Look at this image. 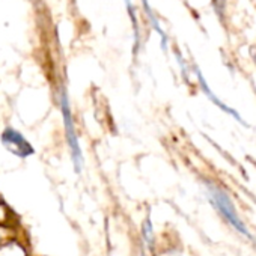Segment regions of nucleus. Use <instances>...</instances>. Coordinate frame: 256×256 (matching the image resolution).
<instances>
[{
	"mask_svg": "<svg viewBox=\"0 0 256 256\" xmlns=\"http://www.w3.org/2000/svg\"><path fill=\"white\" fill-rule=\"evenodd\" d=\"M208 188H210V194H208L210 196V200L220 211V214L228 220V223H230L242 235L250 236L248 232H247V229H246V226H244V223L240 220V217H238V214L235 211V206H234L232 200L229 199V196L223 190H220V188H217L214 186H210Z\"/></svg>",
	"mask_w": 256,
	"mask_h": 256,
	"instance_id": "1",
	"label": "nucleus"
},
{
	"mask_svg": "<svg viewBox=\"0 0 256 256\" xmlns=\"http://www.w3.org/2000/svg\"><path fill=\"white\" fill-rule=\"evenodd\" d=\"M60 108H62V119H64V125H65V132H66V139H68V144H70V148H71L72 162H74V166H76L77 172H80L82 163H83L82 150H80V145H78V139H77L76 128H74V119H72L70 102H68V98H66L65 92L60 94Z\"/></svg>",
	"mask_w": 256,
	"mask_h": 256,
	"instance_id": "2",
	"label": "nucleus"
},
{
	"mask_svg": "<svg viewBox=\"0 0 256 256\" xmlns=\"http://www.w3.org/2000/svg\"><path fill=\"white\" fill-rule=\"evenodd\" d=\"M2 144L5 145V148L8 151H11L12 154L26 158L28 156L34 154V150L30 146V144L17 132L14 128H6V130L2 133Z\"/></svg>",
	"mask_w": 256,
	"mask_h": 256,
	"instance_id": "3",
	"label": "nucleus"
},
{
	"mask_svg": "<svg viewBox=\"0 0 256 256\" xmlns=\"http://www.w3.org/2000/svg\"><path fill=\"white\" fill-rule=\"evenodd\" d=\"M196 74H198V78H199V83H200V88H202V90H204V92H205V94L210 96V100H211V101H214V102H216V104H217V106H218V107L223 110V112L229 113V114H230L232 118H235L238 122H241L242 125H246V122L242 120V118H241V116H240V114H238V113L234 110V108H230V107H228L226 104H223V102H222V101H220V100H218V98H217V96H216V95L211 92V90H210V88H208V84H206V82H205V78H204L202 72H200L198 68H196Z\"/></svg>",
	"mask_w": 256,
	"mask_h": 256,
	"instance_id": "4",
	"label": "nucleus"
},
{
	"mask_svg": "<svg viewBox=\"0 0 256 256\" xmlns=\"http://www.w3.org/2000/svg\"><path fill=\"white\" fill-rule=\"evenodd\" d=\"M0 256H26V248L17 241L0 244Z\"/></svg>",
	"mask_w": 256,
	"mask_h": 256,
	"instance_id": "5",
	"label": "nucleus"
},
{
	"mask_svg": "<svg viewBox=\"0 0 256 256\" xmlns=\"http://www.w3.org/2000/svg\"><path fill=\"white\" fill-rule=\"evenodd\" d=\"M142 4H144L145 12L148 14V17H150V20H151V23H152L154 29H156V30H157V34L162 36V46H163V48H166V46H168V36H166V34L162 30V28H160V24H158V22H157V18H156L154 12L151 11V8H150V4H148V0H142Z\"/></svg>",
	"mask_w": 256,
	"mask_h": 256,
	"instance_id": "6",
	"label": "nucleus"
},
{
	"mask_svg": "<svg viewBox=\"0 0 256 256\" xmlns=\"http://www.w3.org/2000/svg\"><path fill=\"white\" fill-rule=\"evenodd\" d=\"M125 4L128 6V12H130V17H132V22H133V26H134V34H136V44L139 42V32H138V22H136V14L133 11V5H132V0H125Z\"/></svg>",
	"mask_w": 256,
	"mask_h": 256,
	"instance_id": "7",
	"label": "nucleus"
},
{
	"mask_svg": "<svg viewBox=\"0 0 256 256\" xmlns=\"http://www.w3.org/2000/svg\"><path fill=\"white\" fill-rule=\"evenodd\" d=\"M144 235H145V240L148 241V244H152V229H151L150 222H145V224H144Z\"/></svg>",
	"mask_w": 256,
	"mask_h": 256,
	"instance_id": "8",
	"label": "nucleus"
},
{
	"mask_svg": "<svg viewBox=\"0 0 256 256\" xmlns=\"http://www.w3.org/2000/svg\"><path fill=\"white\" fill-rule=\"evenodd\" d=\"M252 59L256 64V48H252Z\"/></svg>",
	"mask_w": 256,
	"mask_h": 256,
	"instance_id": "9",
	"label": "nucleus"
},
{
	"mask_svg": "<svg viewBox=\"0 0 256 256\" xmlns=\"http://www.w3.org/2000/svg\"><path fill=\"white\" fill-rule=\"evenodd\" d=\"M0 214L4 216V205H2V204H0ZM0 220H2V218H0Z\"/></svg>",
	"mask_w": 256,
	"mask_h": 256,
	"instance_id": "10",
	"label": "nucleus"
}]
</instances>
